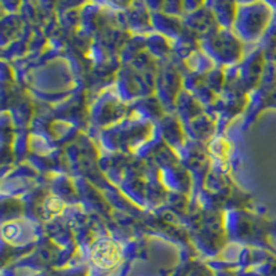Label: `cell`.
Segmentation results:
<instances>
[{"instance_id": "3957f363", "label": "cell", "mask_w": 276, "mask_h": 276, "mask_svg": "<svg viewBox=\"0 0 276 276\" xmlns=\"http://www.w3.org/2000/svg\"><path fill=\"white\" fill-rule=\"evenodd\" d=\"M61 209H62V203L58 202V199L57 198H51L48 200L47 203V210L51 211L53 214H57V213H60Z\"/></svg>"}, {"instance_id": "7a4b0ae2", "label": "cell", "mask_w": 276, "mask_h": 276, "mask_svg": "<svg viewBox=\"0 0 276 276\" xmlns=\"http://www.w3.org/2000/svg\"><path fill=\"white\" fill-rule=\"evenodd\" d=\"M19 232V227L14 222H8L3 225V236L8 240H12Z\"/></svg>"}, {"instance_id": "6da1fadb", "label": "cell", "mask_w": 276, "mask_h": 276, "mask_svg": "<svg viewBox=\"0 0 276 276\" xmlns=\"http://www.w3.org/2000/svg\"><path fill=\"white\" fill-rule=\"evenodd\" d=\"M93 263L102 270H109L120 261V249L112 240L100 242L91 254Z\"/></svg>"}]
</instances>
